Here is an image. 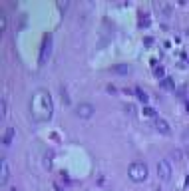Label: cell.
<instances>
[{
    "label": "cell",
    "instance_id": "obj_1",
    "mask_svg": "<svg viewBox=\"0 0 189 191\" xmlns=\"http://www.w3.org/2000/svg\"><path fill=\"white\" fill-rule=\"evenodd\" d=\"M54 112V104H52V96L48 90L40 88L36 90L30 97V113L36 121H48L52 117Z\"/></svg>",
    "mask_w": 189,
    "mask_h": 191
},
{
    "label": "cell",
    "instance_id": "obj_2",
    "mask_svg": "<svg viewBox=\"0 0 189 191\" xmlns=\"http://www.w3.org/2000/svg\"><path fill=\"white\" fill-rule=\"evenodd\" d=\"M128 177L133 181V183H141L148 177V165L144 161H133L132 165L128 167Z\"/></svg>",
    "mask_w": 189,
    "mask_h": 191
},
{
    "label": "cell",
    "instance_id": "obj_3",
    "mask_svg": "<svg viewBox=\"0 0 189 191\" xmlns=\"http://www.w3.org/2000/svg\"><path fill=\"white\" fill-rule=\"evenodd\" d=\"M50 52H52V34L46 32L44 34V40H42V48H40V56H38V62L44 66L50 58Z\"/></svg>",
    "mask_w": 189,
    "mask_h": 191
},
{
    "label": "cell",
    "instance_id": "obj_4",
    "mask_svg": "<svg viewBox=\"0 0 189 191\" xmlns=\"http://www.w3.org/2000/svg\"><path fill=\"white\" fill-rule=\"evenodd\" d=\"M157 173L161 177V181H169L171 175H173V169H171V163L167 159H159L157 163Z\"/></svg>",
    "mask_w": 189,
    "mask_h": 191
},
{
    "label": "cell",
    "instance_id": "obj_5",
    "mask_svg": "<svg viewBox=\"0 0 189 191\" xmlns=\"http://www.w3.org/2000/svg\"><path fill=\"white\" fill-rule=\"evenodd\" d=\"M76 116L84 117V120L92 117V116H94V105H92V104H80L78 108H76Z\"/></svg>",
    "mask_w": 189,
    "mask_h": 191
},
{
    "label": "cell",
    "instance_id": "obj_6",
    "mask_svg": "<svg viewBox=\"0 0 189 191\" xmlns=\"http://www.w3.org/2000/svg\"><path fill=\"white\" fill-rule=\"evenodd\" d=\"M153 127L159 131V133H163V135L171 133V127H169V124H167L165 120H161V117H155V120H153Z\"/></svg>",
    "mask_w": 189,
    "mask_h": 191
},
{
    "label": "cell",
    "instance_id": "obj_7",
    "mask_svg": "<svg viewBox=\"0 0 189 191\" xmlns=\"http://www.w3.org/2000/svg\"><path fill=\"white\" fill-rule=\"evenodd\" d=\"M151 64H153V74L157 76V78H165V70H163V66L159 62H155V60H151Z\"/></svg>",
    "mask_w": 189,
    "mask_h": 191
},
{
    "label": "cell",
    "instance_id": "obj_8",
    "mask_svg": "<svg viewBox=\"0 0 189 191\" xmlns=\"http://www.w3.org/2000/svg\"><path fill=\"white\" fill-rule=\"evenodd\" d=\"M14 127H6V133H4V137H2V143L4 145H10V141L14 139Z\"/></svg>",
    "mask_w": 189,
    "mask_h": 191
},
{
    "label": "cell",
    "instance_id": "obj_9",
    "mask_svg": "<svg viewBox=\"0 0 189 191\" xmlns=\"http://www.w3.org/2000/svg\"><path fill=\"white\" fill-rule=\"evenodd\" d=\"M112 72H113V74H128L129 66H128V64H116V66H112Z\"/></svg>",
    "mask_w": 189,
    "mask_h": 191
},
{
    "label": "cell",
    "instance_id": "obj_10",
    "mask_svg": "<svg viewBox=\"0 0 189 191\" xmlns=\"http://www.w3.org/2000/svg\"><path fill=\"white\" fill-rule=\"evenodd\" d=\"M8 175H10V173H8V165H6V161L2 159V165H0V181H2V183H6V181H8Z\"/></svg>",
    "mask_w": 189,
    "mask_h": 191
},
{
    "label": "cell",
    "instance_id": "obj_11",
    "mask_svg": "<svg viewBox=\"0 0 189 191\" xmlns=\"http://www.w3.org/2000/svg\"><path fill=\"white\" fill-rule=\"evenodd\" d=\"M137 24H140L141 28H148L149 24H151V18H149V14H145V12H144V14H140V18H137Z\"/></svg>",
    "mask_w": 189,
    "mask_h": 191
},
{
    "label": "cell",
    "instance_id": "obj_12",
    "mask_svg": "<svg viewBox=\"0 0 189 191\" xmlns=\"http://www.w3.org/2000/svg\"><path fill=\"white\" fill-rule=\"evenodd\" d=\"M161 88H163V90H173V88H175V82L169 78V76H165V78L161 80Z\"/></svg>",
    "mask_w": 189,
    "mask_h": 191
},
{
    "label": "cell",
    "instance_id": "obj_13",
    "mask_svg": "<svg viewBox=\"0 0 189 191\" xmlns=\"http://www.w3.org/2000/svg\"><path fill=\"white\" fill-rule=\"evenodd\" d=\"M133 94H136L137 97H140V101H144V104H148V100H149V96L145 94L144 90H141V88H136V90H133Z\"/></svg>",
    "mask_w": 189,
    "mask_h": 191
},
{
    "label": "cell",
    "instance_id": "obj_14",
    "mask_svg": "<svg viewBox=\"0 0 189 191\" xmlns=\"http://www.w3.org/2000/svg\"><path fill=\"white\" fill-rule=\"evenodd\" d=\"M6 112H8V105H6V100L2 97V101H0V116L6 117Z\"/></svg>",
    "mask_w": 189,
    "mask_h": 191
},
{
    "label": "cell",
    "instance_id": "obj_15",
    "mask_svg": "<svg viewBox=\"0 0 189 191\" xmlns=\"http://www.w3.org/2000/svg\"><path fill=\"white\" fill-rule=\"evenodd\" d=\"M124 109H125V113H128V116H136V108H133L132 104H125Z\"/></svg>",
    "mask_w": 189,
    "mask_h": 191
},
{
    "label": "cell",
    "instance_id": "obj_16",
    "mask_svg": "<svg viewBox=\"0 0 189 191\" xmlns=\"http://www.w3.org/2000/svg\"><path fill=\"white\" fill-rule=\"evenodd\" d=\"M144 116H148V117H157V116H155V109L149 108V105H148V108H144Z\"/></svg>",
    "mask_w": 189,
    "mask_h": 191
},
{
    "label": "cell",
    "instance_id": "obj_17",
    "mask_svg": "<svg viewBox=\"0 0 189 191\" xmlns=\"http://www.w3.org/2000/svg\"><path fill=\"white\" fill-rule=\"evenodd\" d=\"M144 42H145V46H151V44H153V38H151V36H145Z\"/></svg>",
    "mask_w": 189,
    "mask_h": 191
},
{
    "label": "cell",
    "instance_id": "obj_18",
    "mask_svg": "<svg viewBox=\"0 0 189 191\" xmlns=\"http://www.w3.org/2000/svg\"><path fill=\"white\" fill-rule=\"evenodd\" d=\"M58 8H60V10H66V8H68V2H58Z\"/></svg>",
    "mask_w": 189,
    "mask_h": 191
},
{
    "label": "cell",
    "instance_id": "obj_19",
    "mask_svg": "<svg viewBox=\"0 0 189 191\" xmlns=\"http://www.w3.org/2000/svg\"><path fill=\"white\" fill-rule=\"evenodd\" d=\"M187 155H189V147H187Z\"/></svg>",
    "mask_w": 189,
    "mask_h": 191
},
{
    "label": "cell",
    "instance_id": "obj_20",
    "mask_svg": "<svg viewBox=\"0 0 189 191\" xmlns=\"http://www.w3.org/2000/svg\"><path fill=\"white\" fill-rule=\"evenodd\" d=\"M60 191H64V189H60Z\"/></svg>",
    "mask_w": 189,
    "mask_h": 191
}]
</instances>
